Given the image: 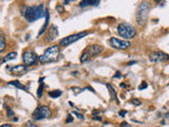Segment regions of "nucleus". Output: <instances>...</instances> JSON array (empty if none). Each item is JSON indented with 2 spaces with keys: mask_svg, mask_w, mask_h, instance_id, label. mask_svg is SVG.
<instances>
[{
  "mask_svg": "<svg viewBox=\"0 0 169 127\" xmlns=\"http://www.w3.org/2000/svg\"><path fill=\"white\" fill-rule=\"evenodd\" d=\"M20 13L28 22H34V21L40 19V18H42L46 15L44 4H39V6H22L20 8Z\"/></svg>",
  "mask_w": 169,
  "mask_h": 127,
  "instance_id": "nucleus-1",
  "label": "nucleus"
},
{
  "mask_svg": "<svg viewBox=\"0 0 169 127\" xmlns=\"http://www.w3.org/2000/svg\"><path fill=\"white\" fill-rule=\"evenodd\" d=\"M151 9V4L148 1H143L140 3L137 8V11L135 13V20L139 26H144L148 19L149 11Z\"/></svg>",
  "mask_w": 169,
  "mask_h": 127,
  "instance_id": "nucleus-2",
  "label": "nucleus"
},
{
  "mask_svg": "<svg viewBox=\"0 0 169 127\" xmlns=\"http://www.w3.org/2000/svg\"><path fill=\"white\" fill-rule=\"evenodd\" d=\"M59 47L58 46H52L48 48L46 51L44 52V54L39 56V61L41 63H52V61H55L58 59L59 56Z\"/></svg>",
  "mask_w": 169,
  "mask_h": 127,
  "instance_id": "nucleus-3",
  "label": "nucleus"
},
{
  "mask_svg": "<svg viewBox=\"0 0 169 127\" xmlns=\"http://www.w3.org/2000/svg\"><path fill=\"white\" fill-rule=\"evenodd\" d=\"M117 33H118L120 36L127 38V39H131V38H133L136 35V31L134 29V27L131 26L130 23L126 22L118 24V27H117Z\"/></svg>",
  "mask_w": 169,
  "mask_h": 127,
  "instance_id": "nucleus-4",
  "label": "nucleus"
},
{
  "mask_svg": "<svg viewBox=\"0 0 169 127\" xmlns=\"http://www.w3.org/2000/svg\"><path fill=\"white\" fill-rule=\"evenodd\" d=\"M51 114V111H50V108L46 105H40L38 106L34 112H33V119L35 121H40V120H44L47 119L48 117Z\"/></svg>",
  "mask_w": 169,
  "mask_h": 127,
  "instance_id": "nucleus-5",
  "label": "nucleus"
},
{
  "mask_svg": "<svg viewBox=\"0 0 169 127\" xmlns=\"http://www.w3.org/2000/svg\"><path fill=\"white\" fill-rule=\"evenodd\" d=\"M22 61L26 66H33L37 63V61H39V57L35 52H33L31 50H26L22 54Z\"/></svg>",
  "mask_w": 169,
  "mask_h": 127,
  "instance_id": "nucleus-6",
  "label": "nucleus"
},
{
  "mask_svg": "<svg viewBox=\"0 0 169 127\" xmlns=\"http://www.w3.org/2000/svg\"><path fill=\"white\" fill-rule=\"evenodd\" d=\"M86 35H88V32H80V33H77V34H72L70 36H68V37H64L62 39H60L59 45L62 47H67L69 45H71V43H75L76 40L80 39L84 36H86Z\"/></svg>",
  "mask_w": 169,
  "mask_h": 127,
  "instance_id": "nucleus-7",
  "label": "nucleus"
},
{
  "mask_svg": "<svg viewBox=\"0 0 169 127\" xmlns=\"http://www.w3.org/2000/svg\"><path fill=\"white\" fill-rule=\"evenodd\" d=\"M109 43H110V46L112 47V48H114V49H118V50L128 49L129 47L131 46L130 41L121 40V39H118V38H116V37L110 38V40H109Z\"/></svg>",
  "mask_w": 169,
  "mask_h": 127,
  "instance_id": "nucleus-8",
  "label": "nucleus"
},
{
  "mask_svg": "<svg viewBox=\"0 0 169 127\" xmlns=\"http://www.w3.org/2000/svg\"><path fill=\"white\" fill-rule=\"evenodd\" d=\"M149 59L152 63H164V61L169 59V55L162 52V51H155V52H152L149 55Z\"/></svg>",
  "mask_w": 169,
  "mask_h": 127,
  "instance_id": "nucleus-9",
  "label": "nucleus"
},
{
  "mask_svg": "<svg viewBox=\"0 0 169 127\" xmlns=\"http://www.w3.org/2000/svg\"><path fill=\"white\" fill-rule=\"evenodd\" d=\"M86 51L88 52L89 56H96L99 53H102L103 48L100 46H98V45H92V46L89 47Z\"/></svg>",
  "mask_w": 169,
  "mask_h": 127,
  "instance_id": "nucleus-10",
  "label": "nucleus"
},
{
  "mask_svg": "<svg viewBox=\"0 0 169 127\" xmlns=\"http://www.w3.org/2000/svg\"><path fill=\"white\" fill-rule=\"evenodd\" d=\"M28 71L26 65H17V66L11 68V72H13V74H24Z\"/></svg>",
  "mask_w": 169,
  "mask_h": 127,
  "instance_id": "nucleus-11",
  "label": "nucleus"
},
{
  "mask_svg": "<svg viewBox=\"0 0 169 127\" xmlns=\"http://www.w3.org/2000/svg\"><path fill=\"white\" fill-rule=\"evenodd\" d=\"M57 35H58L57 28H56L55 26H52V27H51V29H50L49 33L47 34V39L49 41H52V40H54L56 37H57Z\"/></svg>",
  "mask_w": 169,
  "mask_h": 127,
  "instance_id": "nucleus-12",
  "label": "nucleus"
},
{
  "mask_svg": "<svg viewBox=\"0 0 169 127\" xmlns=\"http://www.w3.org/2000/svg\"><path fill=\"white\" fill-rule=\"evenodd\" d=\"M106 86H107L109 93H110V98H111V100H114V101H116L117 104H120V102H118V100H117L116 91H115V89L113 88V86H112V85H110V84H107Z\"/></svg>",
  "mask_w": 169,
  "mask_h": 127,
  "instance_id": "nucleus-13",
  "label": "nucleus"
},
{
  "mask_svg": "<svg viewBox=\"0 0 169 127\" xmlns=\"http://www.w3.org/2000/svg\"><path fill=\"white\" fill-rule=\"evenodd\" d=\"M100 1L97 0V1H94V0H84L82 2L79 3V6L80 8H87L89 6H98Z\"/></svg>",
  "mask_w": 169,
  "mask_h": 127,
  "instance_id": "nucleus-14",
  "label": "nucleus"
},
{
  "mask_svg": "<svg viewBox=\"0 0 169 127\" xmlns=\"http://www.w3.org/2000/svg\"><path fill=\"white\" fill-rule=\"evenodd\" d=\"M49 11L48 10H46V21H44V24L42 26V28H41V30L39 31V33H38V36H40L42 33H44V31H46V29H47L48 24H49Z\"/></svg>",
  "mask_w": 169,
  "mask_h": 127,
  "instance_id": "nucleus-15",
  "label": "nucleus"
},
{
  "mask_svg": "<svg viewBox=\"0 0 169 127\" xmlns=\"http://www.w3.org/2000/svg\"><path fill=\"white\" fill-rule=\"evenodd\" d=\"M17 57V53L16 52H11L9 53L8 55H6V57L3 58V63H6V61H13V59H15V58Z\"/></svg>",
  "mask_w": 169,
  "mask_h": 127,
  "instance_id": "nucleus-16",
  "label": "nucleus"
},
{
  "mask_svg": "<svg viewBox=\"0 0 169 127\" xmlns=\"http://www.w3.org/2000/svg\"><path fill=\"white\" fill-rule=\"evenodd\" d=\"M9 85H11V86H15L16 88H18V89H21V90H28L26 89V86H24L22 84H20L19 82L18 81H13V82H11V83H9Z\"/></svg>",
  "mask_w": 169,
  "mask_h": 127,
  "instance_id": "nucleus-17",
  "label": "nucleus"
},
{
  "mask_svg": "<svg viewBox=\"0 0 169 127\" xmlns=\"http://www.w3.org/2000/svg\"><path fill=\"white\" fill-rule=\"evenodd\" d=\"M61 91L60 90H53V91H50L49 92V95L50 96H51V98H59V96H60L61 95Z\"/></svg>",
  "mask_w": 169,
  "mask_h": 127,
  "instance_id": "nucleus-18",
  "label": "nucleus"
},
{
  "mask_svg": "<svg viewBox=\"0 0 169 127\" xmlns=\"http://www.w3.org/2000/svg\"><path fill=\"white\" fill-rule=\"evenodd\" d=\"M4 49H6V38L1 34V36H0V52H3Z\"/></svg>",
  "mask_w": 169,
  "mask_h": 127,
  "instance_id": "nucleus-19",
  "label": "nucleus"
},
{
  "mask_svg": "<svg viewBox=\"0 0 169 127\" xmlns=\"http://www.w3.org/2000/svg\"><path fill=\"white\" fill-rule=\"evenodd\" d=\"M88 59H89V54H88L87 51H84V52H82V54L80 55V61H82V63H84V61H87Z\"/></svg>",
  "mask_w": 169,
  "mask_h": 127,
  "instance_id": "nucleus-20",
  "label": "nucleus"
},
{
  "mask_svg": "<svg viewBox=\"0 0 169 127\" xmlns=\"http://www.w3.org/2000/svg\"><path fill=\"white\" fill-rule=\"evenodd\" d=\"M42 92H44V85L40 84V86H39V88H38V91H37V96H38V98H41Z\"/></svg>",
  "mask_w": 169,
  "mask_h": 127,
  "instance_id": "nucleus-21",
  "label": "nucleus"
},
{
  "mask_svg": "<svg viewBox=\"0 0 169 127\" xmlns=\"http://www.w3.org/2000/svg\"><path fill=\"white\" fill-rule=\"evenodd\" d=\"M84 89H82V88H78V87H73L72 88V91L74 93H76V94H78V93H80V92H82Z\"/></svg>",
  "mask_w": 169,
  "mask_h": 127,
  "instance_id": "nucleus-22",
  "label": "nucleus"
},
{
  "mask_svg": "<svg viewBox=\"0 0 169 127\" xmlns=\"http://www.w3.org/2000/svg\"><path fill=\"white\" fill-rule=\"evenodd\" d=\"M6 109H8V118H9V119L13 118V117L15 116L14 111H13V110L11 109V108H9V107H8V108H6Z\"/></svg>",
  "mask_w": 169,
  "mask_h": 127,
  "instance_id": "nucleus-23",
  "label": "nucleus"
},
{
  "mask_svg": "<svg viewBox=\"0 0 169 127\" xmlns=\"http://www.w3.org/2000/svg\"><path fill=\"white\" fill-rule=\"evenodd\" d=\"M131 103L133 105H136V106H140V105H141V101H140V100H137V98H132Z\"/></svg>",
  "mask_w": 169,
  "mask_h": 127,
  "instance_id": "nucleus-24",
  "label": "nucleus"
},
{
  "mask_svg": "<svg viewBox=\"0 0 169 127\" xmlns=\"http://www.w3.org/2000/svg\"><path fill=\"white\" fill-rule=\"evenodd\" d=\"M148 87V84L146 83V82H142V84L140 85V87H139V89L140 90H143L144 88H147Z\"/></svg>",
  "mask_w": 169,
  "mask_h": 127,
  "instance_id": "nucleus-25",
  "label": "nucleus"
},
{
  "mask_svg": "<svg viewBox=\"0 0 169 127\" xmlns=\"http://www.w3.org/2000/svg\"><path fill=\"white\" fill-rule=\"evenodd\" d=\"M73 122V118H72V114H68V117H67V119H66V123H72Z\"/></svg>",
  "mask_w": 169,
  "mask_h": 127,
  "instance_id": "nucleus-26",
  "label": "nucleus"
},
{
  "mask_svg": "<svg viewBox=\"0 0 169 127\" xmlns=\"http://www.w3.org/2000/svg\"><path fill=\"white\" fill-rule=\"evenodd\" d=\"M26 127H39V126H37V125H35L34 123H31V122H28L26 124Z\"/></svg>",
  "mask_w": 169,
  "mask_h": 127,
  "instance_id": "nucleus-27",
  "label": "nucleus"
},
{
  "mask_svg": "<svg viewBox=\"0 0 169 127\" xmlns=\"http://www.w3.org/2000/svg\"><path fill=\"white\" fill-rule=\"evenodd\" d=\"M73 114H75V116L77 117L78 119H80V120H82V119H84V116H82V114H80L79 112H76V111H74V112H73Z\"/></svg>",
  "mask_w": 169,
  "mask_h": 127,
  "instance_id": "nucleus-28",
  "label": "nucleus"
},
{
  "mask_svg": "<svg viewBox=\"0 0 169 127\" xmlns=\"http://www.w3.org/2000/svg\"><path fill=\"white\" fill-rule=\"evenodd\" d=\"M121 126L122 127H132L131 125L129 124V123H127V122H123L122 124H121Z\"/></svg>",
  "mask_w": 169,
  "mask_h": 127,
  "instance_id": "nucleus-29",
  "label": "nucleus"
},
{
  "mask_svg": "<svg viewBox=\"0 0 169 127\" xmlns=\"http://www.w3.org/2000/svg\"><path fill=\"white\" fill-rule=\"evenodd\" d=\"M118 114H120L121 117H125L126 114H127V111H126V110H121Z\"/></svg>",
  "mask_w": 169,
  "mask_h": 127,
  "instance_id": "nucleus-30",
  "label": "nucleus"
},
{
  "mask_svg": "<svg viewBox=\"0 0 169 127\" xmlns=\"http://www.w3.org/2000/svg\"><path fill=\"white\" fill-rule=\"evenodd\" d=\"M114 78H117V77H122V73L120 72V71H117L116 73H115V75L113 76Z\"/></svg>",
  "mask_w": 169,
  "mask_h": 127,
  "instance_id": "nucleus-31",
  "label": "nucleus"
},
{
  "mask_svg": "<svg viewBox=\"0 0 169 127\" xmlns=\"http://www.w3.org/2000/svg\"><path fill=\"white\" fill-rule=\"evenodd\" d=\"M56 10H57V11H59V12L64 11V9H62V6H56Z\"/></svg>",
  "mask_w": 169,
  "mask_h": 127,
  "instance_id": "nucleus-32",
  "label": "nucleus"
},
{
  "mask_svg": "<svg viewBox=\"0 0 169 127\" xmlns=\"http://www.w3.org/2000/svg\"><path fill=\"white\" fill-rule=\"evenodd\" d=\"M133 63H136V61H129L128 63H127V65H128V66H131V65H133Z\"/></svg>",
  "mask_w": 169,
  "mask_h": 127,
  "instance_id": "nucleus-33",
  "label": "nucleus"
},
{
  "mask_svg": "<svg viewBox=\"0 0 169 127\" xmlns=\"http://www.w3.org/2000/svg\"><path fill=\"white\" fill-rule=\"evenodd\" d=\"M1 127H13V126L10 124H4V125H1Z\"/></svg>",
  "mask_w": 169,
  "mask_h": 127,
  "instance_id": "nucleus-34",
  "label": "nucleus"
},
{
  "mask_svg": "<svg viewBox=\"0 0 169 127\" xmlns=\"http://www.w3.org/2000/svg\"><path fill=\"white\" fill-rule=\"evenodd\" d=\"M87 89H89V90H90V91H92V92H95V91H94V90L92 89V88H91V87H87Z\"/></svg>",
  "mask_w": 169,
  "mask_h": 127,
  "instance_id": "nucleus-35",
  "label": "nucleus"
},
{
  "mask_svg": "<svg viewBox=\"0 0 169 127\" xmlns=\"http://www.w3.org/2000/svg\"><path fill=\"white\" fill-rule=\"evenodd\" d=\"M165 118H169V112H168V113H167L166 116H165Z\"/></svg>",
  "mask_w": 169,
  "mask_h": 127,
  "instance_id": "nucleus-36",
  "label": "nucleus"
}]
</instances>
